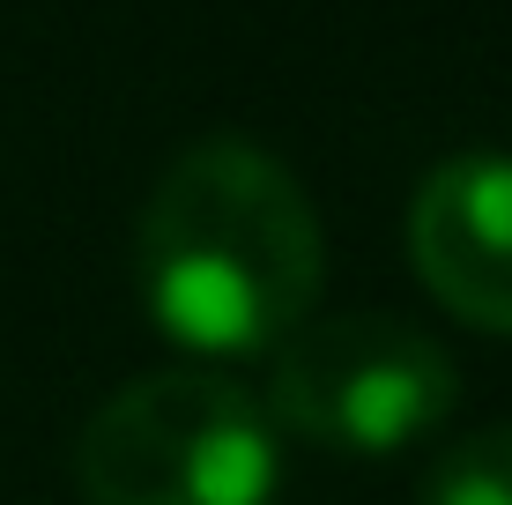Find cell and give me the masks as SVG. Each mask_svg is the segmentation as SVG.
I'll return each instance as SVG.
<instances>
[{"mask_svg":"<svg viewBox=\"0 0 512 505\" xmlns=\"http://www.w3.org/2000/svg\"><path fill=\"white\" fill-rule=\"evenodd\" d=\"M282 476L275 416L223 372H149L104 394L75 439L90 505H268Z\"/></svg>","mask_w":512,"mask_h":505,"instance_id":"obj_2","label":"cell"},{"mask_svg":"<svg viewBox=\"0 0 512 505\" xmlns=\"http://www.w3.org/2000/svg\"><path fill=\"white\" fill-rule=\"evenodd\" d=\"M416 505H512V424H483L431 461Z\"/></svg>","mask_w":512,"mask_h":505,"instance_id":"obj_5","label":"cell"},{"mask_svg":"<svg viewBox=\"0 0 512 505\" xmlns=\"http://www.w3.org/2000/svg\"><path fill=\"white\" fill-rule=\"evenodd\" d=\"M461 402V372L423 327L394 312H342L312 320L268 364L275 431L327 446V454H401L431 439Z\"/></svg>","mask_w":512,"mask_h":505,"instance_id":"obj_3","label":"cell"},{"mask_svg":"<svg viewBox=\"0 0 512 505\" xmlns=\"http://www.w3.org/2000/svg\"><path fill=\"white\" fill-rule=\"evenodd\" d=\"M141 298L193 357H260L305 327L327 275V238L305 186L268 149L193 142L141 208Z\"/></svg>","mask_w":512,"mask_h":505,"instance_id":"obj_1","label":"cell"},{"mask_svg":"<svg viewBox=\"0 0 512 505\" xmlns=\"http://www.w3.org/2000/svg\"><path fill=\"white\" fill-rule=\"evenodd\" d=\"M409 260L446 312L512 335V156H446L416 186Z\"/></svg>","mask_w":512,"mask_h":505,"instance_id":"obj_4","label":"cell"}]
</instances>
